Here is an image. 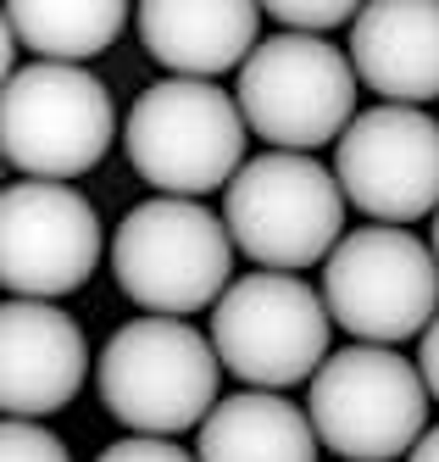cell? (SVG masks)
I'll return each mask as SVG.
<instances>
[{"mask_svg":"<svg viewBox=\"0 0 439 462\" xmlns=\"http://www.w3.org/2000/svg\"><path fill=\"white\" fill-rule=\"evenodd\" d=\"M223 362L212 335L184 318H133L100 346L95 384L106 412L151 440H173L217 412Z\"/></svg>","mask_w":439,"mask_h":462,"instance_id":"cell-1","label":"cell"},{"mask_svg":"<svg viewBox=\"0 0 439 462\" xmlns=\"http://www.w3.org/2000/svg\"><path fill=\"white\" fill-rule=\"evenodd\" d=\"M112 273L145 318H189L233 290V235L206 201L151 195L117 223Z\"/></svg>","mask_w":439,"mask_h":462,"instance_id":"cell-2","label":"cell"},{"mask_svg":"<svg viewBox=\"0 0 439 462\" xmlns=\"http://www.w3.org/2000/svg\"><path fill=\"white\" fill-rule=\"evenodd\" d=\"M245 134L251 123L240 101L200 79H161L123 117L128 168L178 201H200L206 189H228L240 179Z\"/></svg>","mask_w":439,"mask_h":462,"instance_id":"cell-3","label":"cell"},{"mask_svg":"<svg viewBox=\"0 0 439 462\" xmlns=\"http://www.w3.org/2000/svg\"><path fill=\"white\" fill-rule=\"evenodd\" d=\"M223 223L261 273H300L345 240V189L317 156H251L223 189Z\"/></svg>","mask_w":439,"mask_h":462,"instance_id":"cell-4","label":"cell"},{"mask_svg":"<svg viewBox=\"0 0 439 462\" xmlns=\"http://www.w3.org/2000/svg\"><path fill=\"white\" fill-rule=\"evenodd\" d=\"M328 335L334 318L323 290H312L295 273L233 279V290L212 307V346L223 374L267 395L312 384L328 362Z\"/></svg>","mask_w":439,"mask_h":462,"instance_id":"cell-5","label":"cell"},{"mask_svg":"<svg viewBox=\"0 0 439 462\" xmlns=\"http://www.w3.org/2000/svg\"><path fill=\"white\" fill-rule=\"evenodd\" d=\"M356 68L351 51H334L312 34H279L261 40L256 56L240 68V112L251 134L279 145L289 156H312L317 145H340L356 112Z\"/></svg>","mask_w":439,"mask_h":462,"instance_id":"cell-6","label":"cell"},{"mask_svg":"<svg viewBox=\"0 0 439 462\" xmlns=\"http://www.w3.org/2000/svg\"><path fill=\"white\" fill-rule=\"evenodd\" d=\"M428 384L423 368L389 346H345L312 379L306 418L317 440L345 462H389L412 457L428 435Z\"/></svg>","mask_w":439,"mask_h":462,"instance_id":"cell-7","label":"cell"},{"mask_svg":"<svg viewBox=\"0 0 439 462\" xmlns=\"http://www.w3.org/2000/svg\"><path fill=\"white\" fill-rule=\"evenodd\" d=\"M117 112L89 68L28 61L0 89V151L40 184H67L112 151Z\"/></svg>","mask_w":439,"mask_h":462,"instance_id":"cell-8","label":"cell"},{"mask_svg":"<svg viewBox=\"0 0 439 462\" xmlns=\"http://www.w3.org/2000/svg\"><path fill=\"white\" fill-rule=\"evenodd\" d=\"M323 301H328V318L345 335H356V346L395 351L400 340L428 335V323L439 318L434 245L384 223L356 228L323 262Z\"/></svg>","mask_w":439,"mask_h":462,"instance_id":"cell-9","label":"cell"},{"mask_svg":"<svg viewBox=\"0 0 439 462\" xmlns=\"http://www.w3.org/2000/svg\"><path fill=\"white\" fill-rule=\"evenodd\" d=\"M334 179L384 228L439 212V123L417 106H367L334 145Z\"/></svg>","mask_w":439,"mask_h":462,"instance_id":"cell-10","label":"cell"},{"mask_svg":"<svg viewBox=\"0 0 439 462\" xmlns=\"http://www.w3.org/2000/svg\"><path fill=\"white\" fill-rule=\"evenodd\" d=\"M100 217L78 189L23 179L0 195V284L12 301H56L89 284Z\"/></svg>","mask_w":439,"mask_h":462,"instance_id":"cell-11","label":"cell"},{"mask_svg":"<svg viewBox=\"0 0 439 462\" xmlns=\"http://www.w3.org/2000/svg\"><path fill=\"white\" fill-rule=\"evenodd\" d=\"M89 346L84 328L50 301H6L0 312V407L6 418L61 412L84 390Z\"/></svg>","mask_w":439,"mask_h":462,"instance_id":"cell-12","label":"cell"},{"mask_svg":"<svg viewBox=\"0 0 439 462\" xmlns=\"http://www.w3.org/2000/svg\"><path fill=\"white\" fill-rule=\"evenodd\" d=\"M351 68L384 106L439 101V0H379L351 23Z\"/></svg>","mask_w":439,"mask_h":462,"instance_id":"cell-13","label":"cell"},{"mask_svg":"<svg viewBox=\"0 0 439 462\" xmlns=\"http://www.w3.org/2000/svg\"><path fill=\"white\" fill-rule=\"evenodd\" d=\"M133 28L173 79L212 84L217 73L245 68L256 56L261 6H245V0H151L133 12Z\"/></svg>","mask_w":439,"mask_h":462,"instance_id":"cell-14","label":"cell"},{"mask_svg":"<svg viewBox=\"0 0 439 462\" xmlns=\"http://www.w3.org/2000/svg\"><path fill=\"white\" fill-rule=\"evenodd\" d=\"M317 429L289 395L240 390L200 423V462H317Z\"/></svg>","mask_w":439,"mask_h":462,"instance_id":"cell-15","label":"cell"},{"mask_svg":"<svg viewBox=\"0 0 439 462\" xmlns=\"http://www.w3.org/2000/svg\"><path fill=\"white\" fill-rule=\"evenodd\" d=\"M128 23V6L117 0H17L6 6L12 40H23L33 56L78 68V61L100 56Z\"/></svg>","mask_w":439,"mask_h":462,"instance_id":"cell-16","label":"cell"},{"mask_svg":"<svg viewBox=\"0 0 439 462\" xmlns=\"http://www.w3.org/2000/svg\"><path fill=\"white\" fill-rule=\"evenodd\" d=\"M261 12L273 17L284 34H312V40H323L328 28L361 17V6H351V0H273V6H261Z\"/></svg>","mask_w":439,"mask_h":462,"instance_id":"cell-17","label":"cell"},{"mask_svg":"<svg viewBox=\"0 0 439 462\" xmlns=\"http://www.w3.org/2000/svg\"><path fill=\"white\" fill-rule=\"evenodd\" d=\"M0 462H73V457H67V446L50 435L45 423L6 418L0 423Z\"/></svg>","mask_w":439,"mask_h":462,"instance_id":"cell-18","label":"cell"},{"mask_svg":"<svg viewBox=\"0 0 439 462\" xmlns=\"http://www.w3.org/2000/svg\"><path fill=\"white\" fill-rule=\"evenodd\" d=\"M95 462H200L195 451L173 446V440H151V435H128V440H112Z\"/></svg>","mask_w":439,"mask_h":462,"instance_id":"cell-19","label":"cell"},{"mask_svg":"<svg viewBox=\"0 0 439 462\" xmlns=\"http://www.w3.org/2000/svg\"><path fill=\"white\" fill-rule=\"evenodd\" d=\"M417 368H423V384L428 395L439 402V318L428 323V335H423V351H417Z\"/></svg>","mask_w":439,"mask_h":462,"instance_id":"cell-20","label":"cell"},{"mask_svg":"<svg viewBox=\"0 0 439 462\" xmlns=\"http://www.w3.org/2000/svg\"><path fill=\"white\" fill-rule=\"evenodd\" d=\"M407 462H439V429H428V435L417 440V451H412Z\"/></svg>","mask_w":439,"mask_h":462,"instance_id":"cell-21","label":"cell"},{"mask_svg":"<svg viewBox=\"0 0 439 462\" xmlns=\"http://www.w3.org/2000/svg\"><path fill=\"white\" fill-rule=\"evenodd\" d=\"M428 245H434V262H439V212H434V235H428Z\"/></svg>","mask_w":439,"mask_h":462,"instance_id":"cell-22","label":"cell"}]
</instances>
